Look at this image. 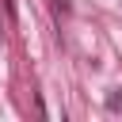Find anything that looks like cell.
<instances>
[{
  "mask_svg": "<svg viewBox=\"0 0 122 122\" xmlns=\"http://www.w3.org/2000/svg\"><path fill=\"white\" fill-rule=\"evenodd\" d=\"M53 8L57 11H69V0H53Z\"/></svg>",
  "mask_w": 122,
  "mask_h": 122,
  "instance_id": "7a4b0ae2",
  "label": "cell"
},
{
  "mask_svg": "<svg viewBox=\"0 0 122 122\" xmlns=\"http://www.w3.org/2000/svg\"><path fill=\"white\" fill-rule=\"evenodd\" d=\"M107 107H111V111H118V107H122V88H114V92L107 95Z\"/></svg>",
  "mask_w": 122,
  "mask_h": 122,
  "instance_id": "6da1fadb",
  "label": "cell"
}]
</instances>
